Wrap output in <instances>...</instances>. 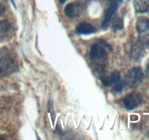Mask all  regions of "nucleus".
<instances>
[{"label":"nucleus","mask_w":149,"mask_h":140,"mask_svg":"<svg viewBox=\"0 0 149 140\" xmlns=\"http://www.w3.org/2000/svg\"><path fill=\"white\" fill-rule=\"evenodd\" d=\"M10 1H11V3L12 4H13V6H14V7L15 8H16V7H15V2H14V0H10Z\"/></svg>","instance_id":"15"},{"label":"nucleus","mask_w":149,"mask_h":140,"mask_svg":"<svg viewBox=\"0 0 149 140\" xmlns=\"http://www.w3.org/2000/svg\"><path fill=\"white\" fill-rule=\"evenodd\" d=\"M11 23L7 20L0 21V39H4L7 36L11 30Z\"/></svg>","instance_id":"11"},{"label":"nucleus","mask_w":149,"mask_h":140,"mask_svg":"<svg viewBox=\"0 0 149 140\" xmlns=\"http://www.w3.org/2000/svg\"><path fill=\"white\" fill-rule=\"evenodd\" d=\"M133 4L137 13H144L149 12V0H134Z\"/></svg>","instance_id":"9"},{"label":"nucleus","mask_w":149,"mask_h":140,"mask_svg":"<svg viewBox=\"0 0 149 140\" xmlns=\"http://www.w3.org/2000/svg\"><path fill=\"white\" fill-rule=\"evenodd\" d=\"M146 69L148 70V71H149V63L148 64V65H147V67H146Z\"/></svg>","instance_id":"17"},{"label":"nucleus","mask_w":149,"mask_h":140,"mask_svg":"<svg viewBox=\"0 0 149 140\" xmlns=\"http://www.w3.org/2000/svg\"><path fill=\"white\" fill-rule=\"evenodd\" d=\"M76 32L79 34H90L96 32V29L93 25L87 23H81L76 27Z\"/></svg>","instance_id":"8"},{"label":"nucleus","mask_w":149,"mask_h":140,"mask_svg":"<svg viewBox=\"0 0 149 140\" xmlns=\"http://www.w3.org/2000/svg\"><path fill=\"white\" fill-rule=\"evenodd\" d=\"M124 27V21L123 19L121 18H117L116 20H114L113 23V26L112 28L114 31L117 30H122Z\"/></svg>","instance_id":"12"},{"label":"nucleus","mask_w":149,"mask_h":140,"mask_svg":"<svg viewBox=\"0 0 149 140\" xmlns=\"http://www.w3.org/2000/svg\"><path fill=\"white\" fill-rule=\"evenodd\" d=\"M4 6L2 5L1 4H0V15L4 13Z\"/></svg>","instance_id":"14"},{"label":"nucleus","mask_w":149,"mask_h":140,"mask_svg":"<svg viewBox=\"0 0 149 140\" xmlns=\"http://www.w3.org/2000/svg\"><path fill=\"white\" fill-rule=\"evenodd\" d=\"M60 1V2L61 3V4H63V3H65V1H67V0H59Z\"/></svg>","instance_id":"16"},{"label":"nucleus","mask_w":149,"mask_h":140,"mask_svg":"<svg viewBox=\"0 0 149 140\" xmlns=\"http://www.w3.org/2000/svg\"><path fill=\"white\" fill-rule=\"evenodd\" d=\"M106 48H109L107 44L104 42H98L93 44L90 49V57L92 63L100 71H103L104 69L107 61L108 54Z\"/></svg>","instance_id":"1"},{"label":"nucleus","mask_w":149,"mask_h":140,"mask_svg":"<svg viewBox=\"0 0 149 140\" xmlns=\"http://www.w3.org/2000/svg\"><path fill=\"white\" fill-rule=\"evenodd\" d=\"M119 1H122V0H119Z\"/></svg>","instance_id":"18"},{"label":"nucleus","mask_w":149,"mask_h":140,"mask_svg":"<svg viewBox=\"0 0 149 140\" xmlns=\"http://www.w3.org/2000/svg\"><path fill=\"white\" fill-rule=\"evenodd\" d=\"M125 83H124V81H119V83H117L116 84L114 85V87H113V90L114 93H120L122 90L123 88L125 87Z\"/></svg>","instance_id":"13"},{"label":"nucleus","mask_w":149,"mask_h":140,"mask_svg":"<svg viewBox=\"0 0 149 140\" xmlns=\"http://www.w3.org/2000/svg\"><path fill=\"white\" fill-rule=\"evenodd\" d=\"M142 102V96L138 93H132L127 95L123 99V104L128 110L138 107Z\"/></svg>","instance_id":"5"},{"label":"nucleus","mask_w":149,"mask_h":140,"mask_svg":"<svg viewBox=\"0 0 149 140\" xmlns=\"http://www.w3.org/2000/svg\"><path fill=\"white\" fill-rule=\"evenodd\" d=\"M117 7L118 3L116 0H113V1H111L110 5H109V7H108V9L106 10V13H105L104 18H103V23H102V26H103V28H106L109 26L111 19L113 14H114V13L116 11V10H117Z\"/></svg>","instance_id":"7"},{"label":"nucleus","mask_w":149,"mask_h":140,"mask_svg":"<svg viewBox=\"0 0 149 140\" xmlns=\"http://www.w3.org/2000/svg\"><path fill=\"white\" fill-rule=\"evenodd\" d=\"M143 78V73L141 67H133L129 70L126 78L123 80L125 86L135 88L139 85Z\"/></svg>","instance_id":"4"},{"label":"nucleus","mask_w":149,"mask_h":140,"mask_svg":"<svg viewBox=\"0 0 149 140\" xmlns=\"http://www.w3.org/2000/svg\"><path fill=\"white\" fill-rule=\"evenodd\" d=\"M137 31L139 34V39L143 46L149 48V18L141 17L136 23Z\"/></svg>","instance_id":"3"},{"label":"nucleus","mask_w":149,"mask_h":140,"mask_svg":"<svg viewBox=\"0 0 149 140\" xmlns=\"http://www.w3.org/2000/svg\"><path fill=\"white\" fill-rule=\"evenodd\" d=\"M81 11V5L79 2H71L67 4L64 9L65 15L71 18L77 17L79 15Z\"/></svg>","instance_id":"6"},{"label":"nucleus","mask_w":149,"mask_h":140,"mask_svg":"<svg viewBox=\"0 0 149 140\" xmlns=\"http://www.w3.org/2000/svg\"><path fill=\"white\" fill-rule=\"evenodd\" d=\"M14 54L7 48H0V78L15 71L16 59Z\"/></svg>","instance_id":"2"},{"label":"nucleus","mask_w":149,"mask_h":140,"mask_svg":"<svg viewBox=\"0 0 149 140\" xmlns=\"http://www.w3.org/2000/svg\"><path fill=\"white\" fill-rule=\"evenodd\" d=\"M120 73L119 71H113L109 77H105L102 78L103 84L105 85H115L120 81Z\"/></svg>","instance_id":"10"}]
</instances>
